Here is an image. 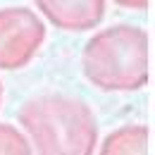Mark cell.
I'll return each mask as SVG.
<instances>
[{"label": "cell", "mask_w": 155, "mask_h": 155, "mask_svg": "<svg viewBox=\"0 0 155 155\" xmlns=\"http://www.w3.org/2000/svg\"><path fill=\"white\" fill-rule=\"evenodd\" d=\"M115 2L127 10H146L148 7V0H115Z\"/></svg>", "instance_id": "cell-7"}, {"label": "cell", "mask_w": 155, "mask_h": 155, "mask_svg": "<svg viewBox=\"0 0 155 155\" xmlns=\"http://www.w3.org/2000/svg\"><path fill=\"white\" fill-rule=\"evenodd\" d=\"M81 69L96 88L129 93L148 84V34L134 24H115L91 36L81 53Z\"/></svg>", "instance_id": "cell-2"}, {"label": "cell", "mask_w": 155, "mask_h": 155, "mask_svg": "<svg viewBox=\"0 0 155 155\" xmlns=\"http://www.w3.org/2000/svg\"><path fill=\"white\" fill-rule=\"evenodd\" d=\"M150 131L146 124H124L103 138L98 155H148Z\"/></svg>", "instance_id": "cell-5"}, {"label": "cell", "mask_w": 155, "mask_h": 155, "mask_svg": "<svg viewBox=\"0 0 155 155\" xmlns=\"http://www.w3.org/2000/svg\"><path fill=\"white\" fill-rule=\"evenodd\" d=\"M41 15L62 31H91L105 17V0H34Z\"/></svg>", "instance_id": "cell-4"}, {"label": "cell", "mask_w": 155, "mask_h": 155, "mask_svg": "<svg viewBox=\"0 0 155 155\" xmlns=\"http://www.w3.org/2000/svg\"><path fill=\"white\" fill-rule=\"evenodd\" d=\"M0 155H31L24 131L7 122H0Z\"/></svg>", "instance_id": "cell-6"}, {"label": "cell", "mask_w": 155, "mask_h": 155, "mask_svg": "<svg viewBox=\"0 0 155 155\" xmlns=\"http://www.w3.org/2000/svg\"><path fill=\"white\" fill-rule=\"evenodd\" d=\"M0 103H2V84H0Z\"/></svg>", "instance_id": "cell-8"}, {"label": "cell", "mask_w": 155, "mask_h": 155, "mask_svg": "<svg viewBox=\"0 0 155 155\" xmlns=\"http://www.w3.org/2000/svg\"><path fill=\"white\" fill-rule=\"evenodd\" d=\"M17 117L31 155H96L98 122L79 98L43 93L29 98Z\"/></svg>", "instance_id": "cell-1"}, {"label": "cell", "mask_w": 155, "mask_h": 155, "mask_svg": "<svg viewBox=\"0 0 155 155\" xmlns=\"http://www.w3.org/2000/svg\"><path fill=\"white\" fill-rule=\"evenodd\" d=\"M45 41V24L29 7L0 10V69L15 72L36 58Z\"/></svg>", "instance_id": "cell-3"}]
</instances>
